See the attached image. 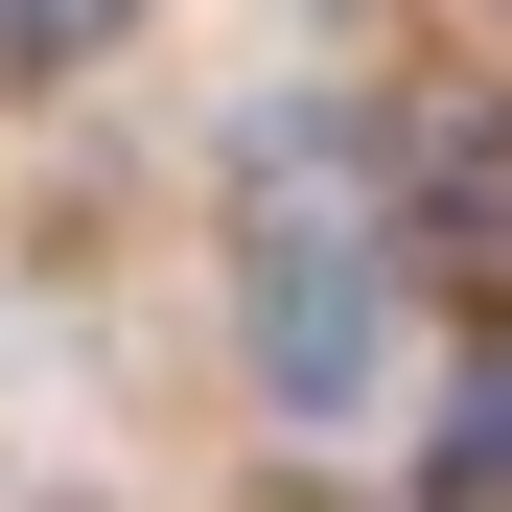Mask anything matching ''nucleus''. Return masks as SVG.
I'll return each instance as SVG.
<instances>
[{
    "mask_svg": "<svg viewBox=\"0 0 512 512\" xmlns=\"http://www.w3.org/2000/svg\"><path fill=\"white\" fill-rule=\"evenodd\" d=\"M443 466H466V489H512V350L466 373V419H443Z\"/></svg>",
    "mask_w": 512,
    "mask_h": 512,
    "instance_id": "7ed1b4c3",
    "label": "nucleus"
},
{
    "mask_svg": "<svg viewBox=\"0 0 512 512\" xmlns=\"http://www.w3.org/2000/svg\"><path fill=\"white\" fill-rule=\"evenodd\" d=\"M419 233L512 303V117H443V140H419Z\"/></svg>",
    "mask_w": 512,
    "mask_h": 512,
    "instance_id": "f03ea898",
    "label": "nucleus"
},
{
    "mask_svg": "<svg viewBox=\"0 0 512 512\" xmlns=\"http://www.w3.org/2000/svg\"><path fill=\"white\" fill-rule=\"evenodd\" d=\"M117 24V0H0V47H94Z\"/></svg>",
    "mask_w": 512,
    "mask_h": 512,
    "instance_id": "20e7f679",
    "label": "nucleus"
},
{
    "mask_svg": "<svg viewBox=\"0 0 512 512\" xmlns=\"http://www.w3.org/2000/svg\"><path fill=\"white\" fill-rule=\"evenodd\" d=\"M373 350H396V280H373V233L280 210V233H256V396H280V419H350V396H373Z\"/></svg>",
    "mask_w": 512,
    "mask_h": 512,
    "instance_id": "f257e3e1",
    "label": "nucleus"
}]
</instances>
